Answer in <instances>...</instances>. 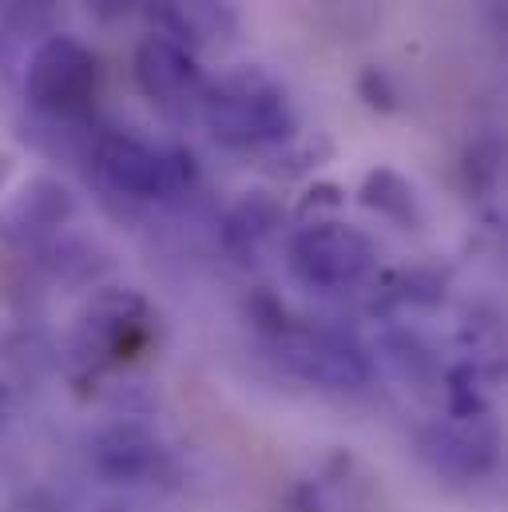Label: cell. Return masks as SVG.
Segmentation results:
<instances>
[{
	"label": "cell",
	"mask_w": 508,
	"mask_h": 512,
	"mask_svg": "<svg viewBox=\"0 0 508 512\" xmlns=\"http://www.w3.org/2000/svg\"><path fill=\"white\" fill-rule=\"evenodd\" d=\"M270 342H274V358L282 362V370H290L306 385L346 393V389H362L374 378L370 354L338 330L286 322Z\"/></svg>",
	"instance_id": "obj_4"
},
{
	"label": "cell",
	"mask_w": 508,
	"mask_h": 512,
	"mask_svg": "<svg viewBox=\"0 0 508 512\" xmlns=\"http://www.w3.org/2000/svg\"><path fill=\"white\" fill-rule=\"evenodd\" d=\"M0 413H4V389H0Z\"/></svg>",
	"instance_id": "obj_17"
},
{
	"label": "cell",
	"mask_w": 508,
	"mask_h": 512,
	"mask_svg": "<svg viewBox=\"0 0 508 512\" xmlns=\"http://www.w3.org/2000/svg\"><path fill=\"white\" fill-rule=\"evenodd\" d=\"M127 4L143 8L163 28V36L187 44L191 52L207 44H231L239 32V16L227 0H127Z\"/></svg>",
	"instance_id": "obj_10"
},
{
	"label": "cell",
	"mask_w": 508,
	"mask_h": 512,
	"mask_svg": "<svg viewBox=\"0 0 508 512\" xmlns=\"http://www.w3.org/2000/svg\"><path fill=\"white\" fill-rule=\"evenodd\" d=\"M159 461H163L159 441L139 425H112L92 441V469L120 485L155 477Z\"/></svg>",
	"instance_id": "obj_11"
},
{
	"label": "cell",
	"mask_w": 508,
	"mask_h": 512,
	"mask_svg": "<svg viewBox=\"0 0 508 512\" xmlns=\"http://www.w3.org/2000/svg\"><path fill=\"white\" fill-rule=\"evenodd\" d=\"M147 302L135 290H104L92 298V306L80 318V354L96 366L131 358L147 338Z\"/></svg>",
	"instance_id": "obj_7"
},
{
	"label": "cell",
	"mask_w": 508,
	"mask_h": 512,
	"mask_svg": "<svg viewBox=\"0 0 508 512\" xmlns=\"http://www.w3.org/2000/svg\"><path fill=\"white\" fill-rule=\"evenodd\" d=\"M378 262L374 243L346 223L314 219L290 239V270L318 290H346L358 286Z\"/></svg>",
	"instance_id": "obj_5"
},
{
	"label": "cell",
	"mask_w": 508,
	"mask_h": 512,
	"mask_svg": "<svg viewBox=\"0 0 508 512\" xmlns=\"http://www.w3.org/2000/svg\"><path fill=\"white\" fill-rule=\"evenodd\" d=\"M294 505H298V512H362L354 481H346L342 473H326V477L302 481Z\"/></svg>",
	"instance_id": "obj_14"
},
{
	"label": "cell",
	"mask_w": 508,
	"mask_h": 512,
	"mask_svg": "<svg viewBox=\"0 0 508 512\" xmlns=\"http://www.w3.org/2000/svg\"><path fill=\"white\" fill-rule=\"evenodd\" d=\"M100 60L68 32L40 40L24 64V100L52 120H80L96 108Z\"/></svg>",
	"instance_id": "obj_2"
},
{
	"label": "cell",
	"mask_w": 508,
	"mask_h": 512,
	"mask_svg": "<svg viewBox=\"0 0 508 512\" xmlns=\"http://www.w3.org/2000/svg\"><path fill=\"white\" fill-rule=\"evenodd\" d=\"M358 203L366 211H374L381 219L405 227V231H417L421 227V207H417V191L405 175H397L393 167H374L362 187H358Z\"/></svg>",
	"instance_id": "obj_13"
},
{
	"label": "cell",
	"mask_w": 508,
	"mask_h": 512,
	"mask_svg": "<svg viewBox=\"0 0 508 512\" xmlns=\"http://www.w3.org/2000/svg\"><path fill=\"white\" fill-rule=\"evenodd\" d=\"M199 116L223 147H278L298 135V112L286 88L258 64H239L211 80Z\"/></svg>",
	"instance_id": "obj_1"
},
{
	"label": "cell",
	"mask_w": 508,
	"mask_h": 512,
	"mask_svg": "<svg viewBox=\"0 0 508 512\" xmlns=\"http://www.w3.org/2000/svg\"><path fill=\"white\" fill-rule=\"evenodd\" d=\"M429 465L457 481H477L497 465V433L485 417H449L445 425H433L425 433Z\"/></svg>",
	"instance_id": "obj_8"
},
{
	"label": "cell",
	"mask_w": 508,
	"mask_h": 512,
	"mask_svg": "<svg viewBox=\"0 0 508 512\" xmlns=\"http://www.w3.org/2000/svg\"><path fill=\"white\" fill-rule=\"evenodd\" d=\"M92 167L112 191L131 199H167L195 179V159L187 151H159L124 131H108L92 143Z\"/></svg>",
	"instance_id": "obj_3"
},
{
	"label": "cell",
	"mask_w": 508,
	"mask_h": 512,
	"mask_svg": "<svg viewBox=\"0 0 508 512\" xmlns=\"http://www.w3.org/2000/svg\"><path fill=\"white\" fill-rule=\"evenodd\" d=\"M282 227V203L270 191H247L223 219V243L239 258L254 255Z\"/></svg>",
	"instance_id": "obj_12"
},
{
	"label": "cell",
	"mask_w": 508,
	"mask_h": 512,
	"mask_svg": "<svg viewBox=\"0 0 508 512\" xmlns=\"http://www.w3.org/2000/svg\"><path fill=\"white\" fill-rule=\"evenodd\" d=\"M131 76H135V88L159 104V108H183V104H199L203 88H207V76L199 68V56L155 32V36H143L135 44V56H131Z\"/></svg>",
	"instance_id": "obj_6"
},
{
	"label": "cell",
	"mask_w": 508,
	"mask_h": 512,
	"mask_svg": "<svg viewBox=\"0 0 508 512\" xmlns=\"http://www.w3.org/2000/svg\"><path fill=\"white\" fill-rule=\"evenodd\" d=\"M334 155V143L330 139H286V143H278L274 147V163H278V171H286V175H298V171H314V167H322L326 159Z\"/></svg>",
	"instance_id": "obj_15"
},
{
	"label": "cell",
	"mask_w": 508,
	"mask_h": 512,
	"mask_svg": "<svg viewBox=\"0 0 508 512\" xmlns=\"http://www.w3.org/2000/svg\"><path fill=\"white\" fill-rule=\"evenodd\" d=\"M72 215H76L72 191L64 183L40 175V179H28L8 199V207L0 211V235L16 247H32V243L56 235Z\"/></svg>",
	"instance_id": "obj_9"
},
{
	"label": "cell",
	"mask_w": 508,
	"mask_h": 512,
	"mask_svg": "<svg viewBox=\"0 0 508 512\" xmlns=\"http://www.w3.org/2000/svg\"><path fill=\"white\" fill-rule=\"evenodd\" d=\"M358 96H362L374 112H397V108H401V92L393 88V80H389L385 68H366V72L358 76Z\"/></svg>",
	"instance_id": "obj_16"
}]
</instances>
